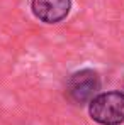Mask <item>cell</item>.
<instances>
[{
    "mask_svg": "<svg viewBox=\"0 0 124 125\" xmlns=\"http://www.w3.org/2000/svg\"><path fill=\"white\" fill-rule=\"evenodd\" d=\"M88 117L99 125L124 124V91L112 90L99 93L88 103Z\"/></svg>",
    "mask_w": 124,
    "mask_h": 125,
    "instance_id": "7a4b0ae2",
    "label": "cell"
},
{
    "mask_svg": "<svg viewBox=\"0 0 124 125\" xmlns=\"http://www.w3.org/2000/svg\"><path fill=\"white\" fill-rule=\"evenodd\" d=\"M71 10V0H31V12L42 24L63 22Z\"/></svg>",
    "mask_w": 124,
    "mask_h": 125,
    "instance_id": "3957f363",
    "label": "cell"
},
{
    "mask_svg": "<svg viewBox=\"0 0 124 125\" xmlns=\"http://www.w3.org/2000/svg\"><path fill=\"white\" fill-rule=\"evenodd\" d=\"M100 74L94 68H82L66 76L63 84V96L73 106H88V103L100 93Z\"/></svg>",
    "mask_w": 124,
    "mask_h": 125,
    "instance_id": "6da1fadb",
    "label": "cell"
}]
</instances>
